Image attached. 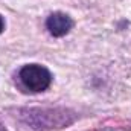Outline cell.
Returning a JSON list of instances; mask_svg holds the SVG:
<instances>
[{"label": "cell", "instance_id": "obj_1", "mask_svg": "<svg viewBox=\"0 0 131 131\" xmlns=\"http://www.w3.org/2000/svg\"><path fill=\"white\" fill-rule=\"evenodd\" d=\"M20 79L31 92H44L52 81L50 72L40 64H28L20 70Z\"/></svg>", "mask_w": 131, "mask_h": 131}, {"label": "cell", "instance_id": "obj_2", "mask_svg": "<svg viewBox=\"0 0 131 131\" xmlns=\"http://www.w3.org/2000/svg\"><path fill=\"white\" fill-rule=\"evenodd\" d=\"M46 26H47L49 32L52 34L53 37H63V35H66V34H69V31L72 29L73 21H72V18H70L67 14H63V12H53L52 15L47 17Z\"/></svg>", "mask_w": 131, "mask_h": 131}, {"label": "cell", "instance_id": "obj_3", "mask_svg": "<svg viewBox=\"0 0 131 131\" xmlns=\"http://www.w3.org/2000/svg\"><path fill=\"white\" fill-rule=\"evenodd\" d=\"M3 29H5V20H3V17L0 15V34L3 32Z\"/></svg>", "mask_w": 131, "mask_h": 131}]
</instances>
